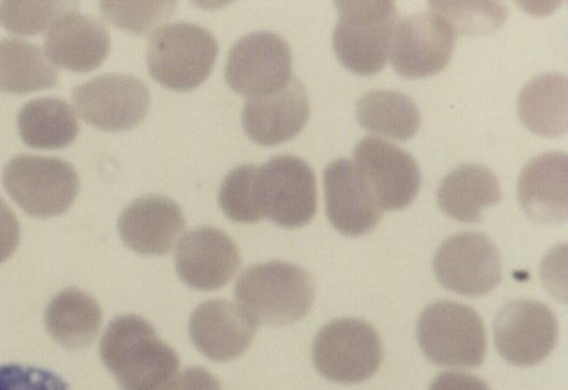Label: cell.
<instances>
[{
  "mask_svg": "<svg viewBox=\"0 0 568 390\" xmlns=\"http://www.w3.org/2000/svg\"><path fill=\"white\" fill-rule=\"evenodd\" d=\"M101 358L121 390H166L180 373L176 353L139 316L110 322L101 339Z\"/></svg>",
  "mask_w": 568,
  "mask_h": 390,
  "instance_id": "cell-1",
  "label": "cell"
},
{
  "mask_svg": "<svg viewBox=\"0 0 568 390\" xmlns=\"http://www.w3.org/2000/svg\"><path fill=\"white\" fill-rule=\"evenodd\" d=\"M237 304L258 324L288 326L307 316L314 300L311 275L286 261L246 268L235 286Z\"/></svg>",
  "mask_w": 568,
  "mask_h": 390,
  "instance_id": "cell-2",
  "label": "cell"
},
{
  "mask_svg": "<svg viewBox=\"0 0 568 390\" xmlns=\"http://www.w3.org/2000/svg\"><path fill=\"white\" fill-rule=\"evenodd\" d=\"M338 23L333 48L339 62L355 74L373 75L387 64L398 10L385 0L337 2Z\"/></svg>",
  "mask_w": 568,
  "mask_h": 390,
  "instance_id": "cell-3",
  "label": "cell"
},
{
  "mask_svg": "<svg viewBox=\"0 0 568 390\" xmlns=\"http://www.w3.org/2000/svg\"><path fill=\"white\" fill-rule=\"evenodd\" d=\"M217 54L220 45L210 30L194 23H166L150 35L146 64L164 88L190 91L210 78Z\"/></svg>",
  "mask_w": 568,
  "mask_h": 390,
  "instance_id": "cell-4",
  "label": "cell"
},
{
  "mask_svg": "<svg viewBox=\"0 0 568 390\" xmlns=\"http://www.w3.org/2000/svg\"><path fill=\"white\" fill-rule=\"evenodd\" d=\"M417 337L425 357L439 367L476 368L485 361L484 319L465 304H430L420 314Z\"/></svg>",
  "mask_w": 568,
  "mask_h": 390,
  "instance_id": "cell-5",
  "label": "cell"
},
{
  "mask_svg": "<svg viewBox=\"0 0 568 390\" xmlns=\"http://www.w3.org/2000/svg\"><path fill=\"white\" fill-rule=\"evenodd\" d=\"M3 185L29 215L58 216L69 209L80 191L78 172L53 156L18 155L3 170Z\"/></svg>",
  "mask_w": 568,
  "mask_h": 390,
  "instance_id": "cell-6",
  "label": "cell"
},
{
  "mask_svg": "<svg viewBox=\"0 0 568 390\" xmlns=\"http://www.w3.org/2000/svg\"><path fill=\"white\" fill-rule=\"evenodd\" d=\"M317 371L328 381L359 383L372 378L384 359L378 332L362 319H337L320 329L313 343Z\"/></svg>",
  "mask_w": 568,
  "mask_h": 390,
  "instance_id": "cell-7",
  "label": "cell"
},
{
  "mask_svg": "<svg viewBox=\"0 0 568 390\" xmlns=\"http://www.w3.org/2000/svg\"><path fill=\"white\" fill-rule=\"evenodd\" d=\"M263 215L286 229L311 223L317 211V182L312 166L293 155H278L258 166Z\"/></svg>",
  "mask_w": 568,
  "mask_h": 390,
  "instance_id": "cell-8",
  "label": "cell"
},
{
  "mask_svg": "<svg viewBox=\"0 0 568 390\" xmlns=\"http://www.w3.org/2000/svg\"><path fill=\"white\" fill-rule=\"evenodd\" d=\"M433 266L440 286L460 296H485L501 280L499 248L478 232L448 237L436 250Z\"/></svg>",
  "mask_w": 568,
  "mask_h": 390,
  "instance_id": "cell-9",
  "label": "cell"
},
{
  "mask_svg": "<svg viewBox=\"0 0 568 390\" xmlns=\"http://www.w3.org/2000/svg\"><path fill=\"white\" fill-rule=\"evenodd\" d=\"M292 73V50L286 40L272 32L246 34L226 60V83L248 99L276 93L293 79Z\"/></svg>",
  "mask_w": 568,
  "mask_h": 390,
  "instance_id": "cell-10",
  "label": "cell"
},
{
  "mask_svg": "<svg viewBox=\"0 0 568 390\" xmlns=\"http://www.w3.org/2000/svg\"><path fill=\"white\" fill-rule=\"evenodd\" d=\"M456 38L453 24L433 10L409 14L395 28L390 63L408 79L438 74L453 59Z\"/></svg>",
  "mask_w": 568,
  "mask_h": 390,
  "instance_id": "cell-11",
  "label": "cell"
},
{
  "mask_svg": "<svg viewBox=\"0 0 568 390\" xmlns=\"http://www.w3.org/2000/svg\"><path fill=\"white\" fill-rule=\"evenodd\" d=\"M497 351L516 367H535L555 351L559 322L549 306L536 300L507 302L494 324Z\"/></svg>",
  "mask_w": 568,
  "mask_h": 390,
  "instance_id": "cell-12",
  "label": "cell"
},
{
  "mask_svg": "<svg viewBox=\"0 0 568 390\" xmlns=\"http://www.w3.org/2000/svg\"><path fill=\"white\" fill-rule=\"evenodd\" d=\"M150 89L126 74H104L73 90L74 110L91 125L104 131L133 129L150 110Z\"/></svg>",
  "mask_w": 568,
  "mask_h": 390,
  "instance_id": "cell-13",
  "label": "cell"
},
{
  "mask_svg": "<svg viewBox=\"0 0 568 390\" xmlns=\"http://www.w3.org/2000/svg\"><path fill=\"white\" fill-rule=\"evenodd\" d=\"M354 158L383 211H400L413 204L420 187V171L408 151L377 136H365L355 145Z\"/></svg>",
  "mask_w": 568,
  "mask_h": 390,
  "instance_id": "cell-14",
  "label": "cell"
},
{
  "mask_svg": "<svg viewBox=\"0 0 568 390\" xmlns=\"http://www.w3.org/2000/svg\"><path fill=\"white\" fill-rule=\"evenodd\" d=\"M242 263L240 247L225 232L202 226L186 232L175 248L178 276L196 290H217L235 277Z\"/></svg>",
  "mask_w": 568,
  "mask_h": 390,
  "instance_id": "cell-15",
  "label": "cell"
},
{
  "mask_svg": "<svg viewBox=\"0 0 568 390\" xmlns=\"http://www.w3.org/2000/svg\"><path fill=\"white\" fill-rule=\"evenodd\" d=\"M328 220L343 235L355 237L372 232L384 211L354 161L329 162L323 174Z\"/></svg>",
  "mask_w": 568,
  "mask_h": 390,
  "instance_id": "cell-16",
  "label": "cell"
},
{
  "mask_svg": "<svg viewBox=\"0 0 568 390\" xmlns=\"http://www.w3.org/2000/svg\"><path fill=\"white\" fill-rule=\"evenodd\" d=\"M311 116V98L301 80L292 79L276 93L248 99L242 124L248 138L261 145H277L292 140Z\"/></svg>",
  "mask_w": 568,
  "mask_h": 390,
  "instance_id": "cell-17",
  "label": "cell"
},
{
  "mask_svg": "<svg viewBox=\"0 0 568 390\" xmlns=\"http://www.w3.org/2000/svg\"><path fill=\"white\" fill-rule=\"evenodd\" d=\"M256 329L257 322L240 304L221 298L201 304L190 321L197 351L217 362L240 358L251 347Z\"/></svg>",
  "mask_w": 568,
  "mask_h": 390,
  "instance_id": "cell-18",
  "label": "cell"
},
{
  "mask_svg": "<svg viewBox=\"0 0 568 390\" xmlns=\"http://www.w3.org/2000/svg\"><path fill=\"white\" fill-rule=\"evenodd\" d=\"M184 227L185 217L180 205L161 195L131 202L119 219L121 239L131 250L146 256L169 253Z\"/></svg>",
  "mask_w": 568,
  "mask_h": 390,
  "instance_id": "cell-19",
  "label": "cell"
},
{
  "mask_svg": "<svg viewBox=\"0 0 568 390\" xmlns=\"http://www.w3.org/2000/svg\"><path fill=\"white\" fill-rule=\"evenodd\" d=\"M111 49L100 20L78 12L63 14L45 32L44 53L59 68L88 73L103 64Z\"/></svg>",
  "mask_w": 568,
  "mask_h": 390,
  "instance_id": "cell-20",
  "label": "cell"
},
{
  "mask_svg": "<svg viewBox=\"0 0 568 390\" xmlns=\"http://www.w3.org/2000/svg\"><path fill=\"white\" fill-rule=\"evenodd\" d=\"M521 209L532 220L557 225L567 219V155L547 152L532 158L519 177Z\"/></svg>",
  "mask_w": 568,
  "mask_h": 390,
  "instance_id": "cell-21",
  "label": "cell"
},
{
  "mask_svg": "<svg viewBox=\"0 0 568 390\" xmlns=\"http://www.w3.org/2000/svg\"><path fill=\"white\" fill-rule=\"evenodd\" d=\"M501 187L494 171L464 164L440 182L436 201L446 215L459 222H478L486 207L499 204Z\"/></svg>",
  "mask_w": 568,
  "mask_h": 390,
  "instance_id": "cell-22",
  "label": "cell"
},
{
  "mask_svg": "<svg viewBox=\"0 0 568 390\" xmlns=\"http://www.w3.org/2000/svg\"><path fill=\"white\" fill-rule=\"evenodd\" d=\"M521 123L537 135L555 138L567 131V78L560 73L537 75L517 98Z\"/></svg>",
  "mask_w": 568,
  "mask_h": 390,
  "instance_id": "cell-23",
  "label": "cell"
},
{
  "mask_svg": "<svg viewBox=\"0 0 568 390\" xmlns=\"http://www.w3.org/2000/svg\"><path fill=\"white\" fill-rule=\"evenodd\" d=\"M103 312L90 294L68 288L49 302L44 312L45 328L60 346L80 349L98 336Z\"/></svg>",
  "mask_w": 568,
  "mask_h": 390,
  "instance_id": "cell-24",
  "label": "cell"
},
{
  "mask_svg": "<svg viewBox=\"0 0 568 390\" xmlns=\"http://www.w3.org/2000/svg\"><path fill=\"white\" fill-rule=\"evenodd\" d=\"M55 84L58 71L39 45L20 39L0 40V91L28 94Z\"/></svg>",
  "mask_w": 568,
  "mask_h": 390,
  "instance_id": "cell-25",
  "label": "cell"
},
{
  "mask_svg": "<svg viewBox=\"0 0 568 390\" xmlns=\"http://www.w3.org/2000/svg\"><path fill=\"white\" fill-rule=\"evenodd\" d=\"M18 126L24 144L32 148H63L79 134L74 110L65 101L52 98L36 99L24 104Z\"/></svg>",
  "mask_w": 568,
  "mask_h": 390,
  "instance_id": "cell-26",
  "label": "cell"
},
{
  "mask_svg": "<svg viewBox=\"0 0 568 390\" xmlns=\"http://www.w3.org/2000/svg\"><path fill=\"white\" fill-rule=\"evenodd\" d=\"M355 113L363 129L398 141L413 138L420 125L417 104L394 90L368 91L359 98Z\"/></svg>",
  "mask_w": 568,
  "mask_h": 390,
  "instance_id": "cell-27",
  "label": "cell"
},
{
  "mask_svg": "<svg viewBox=\"0 0 568 390\" xmlns=\"http://www.w3.org/2000/svg\"><path fill=\"white\" fill-rule=\"evenodd\" d=\"M217 202L233 222H261L265 215L258 195V166L241 165L232 170L222 181Z\"/></svg>",
  "mask_w": 568,
  "mask_h": 390,
  "instance_id": "cell-28",
  "label": "cell"
},
{
  "mask_svg": "<svg viewBox=\"0 0 568 390\" xmlns=\"http://www.w3.org/2000/svg\"><path fill=\"white\" fill-rule=\"evenodd\" d=\"M429 10L453 24L456 33L485 34L495 32L507 19L505 4L496 2H429Z\"/></svg>",
  "mask_w": 568,
  "mask_h": 390,
  "instance_id": "cell-29",
  "label": "cell"
},
{
  "mask_svg": "<svg viewBox=\"0 0 568 390\" xmlns=\"http://www.w3.org/2000/svg\"><path fill=\"white\" fill-rule=\"evenodd\" d=\"M74 2H3L0 3V24L9 32L29 35L48 32L63 14L78 12Z\"/></svg>",
  "mask_w": 568,
  "mask_h": 390,
  "instance_id": "cell-30",
  "label": "cell"
},
{
  "mask_svg": "<svg viewBox=\"0 0 568 390\" xmlns=\"http://www.w3.org/2000/svg\"><path fill=\"white\" fill-rule=\"evenodd\" d=\"M176 9V2H101V12L111 24L139 34L170 19Z\"/></svg>",
  "mask_w": 568,
  "mask_h": 390,
  "instance_id": "cell-31",
  "label": "cell"
},
{
  "mask_svg": "<svg viewBox=\"0 0 568 390\" xmlns=\"http://www.w3.org/2000/svg\"><path fill=\"white\" fill-rule=\"evenodd\" d=\"M0 390H70L62 379L44 369L7 365L0 367Z\"/></svg>",
  "mask_w": 568,
  "mask_h": 390,
  "instance_id": "cell-32",
  "label": "cell"
},
{
  "mask_svg": "<svg viewBox=\"0 0 568 390\" xmlns=\"http://www.w3.org/2000/svg\"><path fill=\"white\" fill-rule=\"evenodd\" d=\"M20 240L18 217L0 197V263H3L17 250Z\"/></svg>",
  "mask_w": 568,
  "mask_h": 390,
  "instance_id": "cell-33",
  "label": "cell"
},
{
  "mask_svg": "<svg viewBox=\"0 0 568 390\" xmlns=\"http://www.w3.org/2000/svg\"><path fill=\"white\" fill-rule=\"evenodd\" d=\"M166 390H222L217 379L202 368H187L178 373Z\"/></svg>",
  "mask_w": 568,
  "mask_h": 390,
  "instance_id": "cell-34",
  "label": "cell"
},
{
  "mask_svg": "<svg viewBox=\"0 0 568 390\" xmlns=\"http://www.w3.org/2000/svg\"><path fill=\"white\" fill-rule=\"evenodd\" d=\"M429 390H490L481 379L465 372H444L435 378Z\"/></svg>",
  "mask_w": 568,
  "mask_h": 390,
  "instance_id": "cell-35",
  "label": "cell"
}]
</instances>
